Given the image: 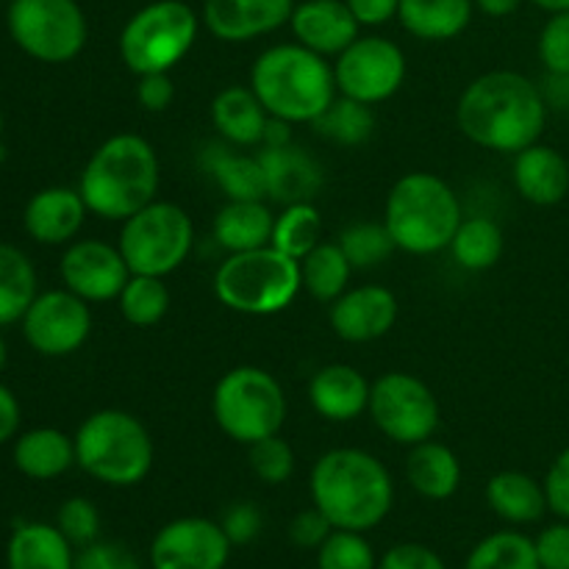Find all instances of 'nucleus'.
Segmentation results:
<instances>
[{"mask_svg": "<svg viewBox=\"0 0 569 569\" xmlns=\"http://www.w3.org/2000/svg\"><path fill=\"white\" fill-rule=\"evenodd\" d=\"M456 126L472 144L517 156L539 142L548 126V103L537 83L515 70L472 78L456 103Z\"/></svg>", "mask_w": 569, "mask_h": 569, "instance_id": "1", "label": "nucleus"}, {"mask_svg": "<svg viewBox=\"0 0 569 569\" xmlns=\"http://www.w3.org/2000/svg\"><path fill=\"white\" fill-rule=\"evenodd\" d=\"M311 506L333 528L367 533L381 526L395 503V481L378 456L359 448H333L311 467Z\"/></svg>", "mask_w": 569, "mask_h": 569, "instance_id": "2", "label": "nucleus"}, {"mask_svg": "<svg viewBox=\"0 0 569 569\" xmlns=\"http://www.w3.org/2000/svg\"><path fill=\"white\" fill-rule=\"evenodd\" d=\"M161 164L156 148L139 133H114L83 164L78 192L89 214L126 222L159 192Z\"/></svg>", "mask_w": 569, "mask_h": 569, "instance_id": "3", "label": "nucleus"}, {"mask_svg": "<svg viewBox=\"0 0 569 569\" xmlns=\"http://www.w3.org/2000/svg\"><path fill=\"white\" fill-rule=\"evenodd\" d=\"M250 89L267 114L289 126L315 122L339 94L333 64L298 42L272 44L250 67Z\"/></svg>", "mask_w": 569, "mask_h": 569, "instance_id": "4", "label": "nucleus"}, {"mask_svg": "<svg viewBox=\"0 0 569 569\" xmlns=\"http://www.w3.org/2000/svg\"><path fill=\"white\" fill-rule=\"evenodd\" d=\"M465 211L456 189L437 172H406L383 203V226L395 248L411 256H433L450 248Z\"/></svg>", "mask_w": 569, "mask_h": 569, "instance_id": "5", "label": "nucleus"}, {"mask_svg": "<svg viewBox=\"0 0 569 569\" xmlns=\"http://www.w3.org/2000/svg\"><path fill=\"white\" fill-rule=\"evenodd\" d=\"M72 439H76V465L106 487H137L153 470V437L131 411H94L78 426Z\"/></svg>", "mask_w": 569, "mask_h": 569, "instance_id": "6", "label": "nucleus"}, {"mask_svg": "<svg viewBox=\"0 0 569 569\" xmlns=\"http://www.w3.org/2000/svg\"><path fill=\"white\" fill-rule=\"evenodd\" d=\"M300 289V261L272 244L228 253L214 272L217 300L226 309L248 317H272L289 309Z\"/></svg>", "mask_w": 569, "mask_h": 569, "instance_id": "7", "label": "nucleus"}, {"mask_svg": "<svg viewBox=\"0 0 569 569\" xmlns=\"http://www.w3.org/2000/svg\"><path fill=\"white\" fill-rule=\"evenodd\" d=\"M211 415L231 442L248 448L259 439L281 433L287 422V395L278 378L264 367H233L217 381Z\"/></svg>", "mask_w": 569, "mask_h": 569, "instance_id": "8", "label": "nucleus"}, {"mask_svg": "<svg viewBox=\"0 0 569 569\" xmlns=\"http://www.w3.org/2000/svg\"><path fill=\"white\" fill-rule=\"evenodd\" d=\"M200 20L183 0H153L120 31V59L133 76L170 72L198 42Z\"/></svg>", "mask_w": 569, "mask_h": 569, "instance_id": "9", "label": "nucleus"}, {"mask_svg": "<svg viewBox=\"0 0 569 569\" xmlns=\"http://www.w3.org/2000/svg\"><path fill=\"white\" fill-rule=\"evenodd\" d=\"M194 244L192 217L170 200H153L120 228V253L131 276L167 278L189 259Z\"/></svg>", "mask_w": 569, "mask_h": 569, "instance_id": "10", "label": "nucleus"}, {"mask_svg": "<svg viewBox=\"0 0 569 569\" xmlns=\"http://www.w3.org/2000/svg\"><path fill=\"white\" fill-rule=\"evenodd\" d=\"M6 26L17 48L42 64H67L89 39L78 0H11Z\"/></svg>", "mask_w": 569, "mask_h": 569, "instance_id": "11", "label": "nucleus"}, {"mask_svg": "<svg viewBox=\"0 0 569 569\" xmlns=\"http://www.w3.org/2000/svg\"><path fill=\"white\" fill-rule=\"evenodd\" d=\"M367 415L389 442L403 445V448H415L426 439H433L442 422V409L431 387L411 372L398 370L383 372L372 381Z\"/></svg>", "mask_w": 569, "mask_h": 569, "instance_id": "12", "label": "nucleus"}, {"mask_svg": "<svg viewBox=\"0 0 569 569\" xmlns=\"http://www.w3.org/2000/svg\"><path fill=\"white\" fill-rule=\"evenodd\" d=\"M337 89L345 98L378 106L406 81V53L387 37H359L333 61Z\"/></svg>", "mask_w": 569, "mask_h": 569, "instance_id": "13", "label": "nucleus"}, {"mask_svg": "<svg viewBox=\"0 0 569 569\" xmlns=\"http://www.w3.org/2000/svg\"><path fill=\"white\" fill-rule=\"evenodd\" d=\"M20 322L26 342L48 359L72 356L83 348L92 333L89 303L72 295L70 289H50V292L37 295Z\"/></svg>", "mask_w": 569, "mask_h": 569, "instance_id": "14", "label": "nucleus"}, {"mask_svg": "<svg viewBox=\"0 0 569 569\" xmlns=\"http://www.w3.org/2000/svg\"><path fill=\"white\" fill-rule=\"evenodd\" d=\"M231 539L209 517H178L159 528L150 542L153 569H226Z\"/></svg>", "mask_w": 569, "mask_h": 569, "instance_id": "15", "label": "nucleus"}, {"mask_svg": "<svg viewBox=\"0 0 569 569\" xmlns=\"http://www.w3.org/2000/svg\"><path fill=\"white\" fill-rule=\"evenodd\" d=\"M59 272L64 289H70L87 303L117 300L131 278L120 248L103 242V239H78V242L67 244Z\"/></svg>", "mask_w": 569, "mask_h": 569, "instance_id": "16", "label": "nucleus"}, {"mask_svg": "<svg viewBox=\"0 0 569 569\" xmlns=\"http://www.w3.org/2000/svg\"><path fill=\"white\" fill-rule=\"evenodd\" d=\"M400 315L398 295L378 283H365L339 295L328 309L333 333L342 342L365 345L387 337Z\"/></svg>", "mask_w": 569, "mask_h": 569, "instance_id": "17", "label": "nucleus"}, {"mask_svg": "<svg viewBox=\"0 0 569 569\" xmlns=\"http://www.w3.org/2000/svg\"><path fill=\"white\" fill-rule=\"evenodd\" d=\"M295 0H203V26L220 42H253L287 26Z\"/></svg>", "mask_w": 569, "mask_h": 569, "instance_id": "18", "label": "nucleus"}, {"mask_svg": "<svg viewBox=\"0 0 569 569\" xmlns=\"http://www.w3.org/2000/svg\"><path fill=\"white\" fill-rule=\"evenodd\" d=\"M259 164L264 170L267 198L281 206L311 203L320 194L322 167L311 153H306L298 144H261L256 150Z\"/></svg>", "mask_w": 569, "mask_h": 569, "instance_id": "19", "label": "nucleus"}, {"mask_svg": "<svg viewBox=\"0 0 569 569\" xmlns=\"http://www.w3.org/2000/svg\"><path fill=\"white\" fill-rule=\"evenodd\" d=\"M295 42L320 56H339L359 39V22L345 0H303L289 17Z\"/></svg>", "mask_w": 569, "mask_h": 569, "instance_id": "20", "label": "nucleus"}, {"mask_svg": "<svg viewBox=\"0 0 569 569\" xmlns=\"http://www.w3.org/2000/svg\"><path fill=\"white\" fill-rule=\"evenodd\" d=\"M89 209L81 192L72 187L39 189L22 211L26 233L39 244H70L83 228Z\"/></svg>", "mask_w": 569, "mask_h": 569, "instance_id": "21", "label": "nucleus"}, {"mask_svg": "<svg viewBox=\"0 0 569 569\" xmlns=\"http://www.w3.org/2000/svg\"><path fill=\"white\" fill-rule=\"evenodd\" d=\"M370 387L353 365H326L311 376L309 403L322 420L353 422L370 406Z\"/></svg>", "mask_w": 569, "mask_h": 569, "instance_id": "22", "label": "nucleus"}, {"mask_svg": "<svg viewBox=\"0 0 569 569\" xmlns=\"http://www.w3.org/2000/svg\"><path fill=\"white\" fill-rule=\"evenodd\" d=\"M515 189L533 206H559L569 194V161L550 144H531L515 156Z\"/></svg>", "mask_w": 569, "mask_h": 569, "instance_id": "23", "label": "nucleus"}, {"mask_svg": "<svg viewBox=\"0 0 569 569\" xmlns=\"http://www.w3.org/2000/svg\"><path fill=\"white\" fill-rule=\"evenodd\" d=\"M270 114L250 87H226L211 100V126L233 148H261Z\"/></svg>", "mask_w": 569, "mask_h": 569, "instance_id": "24", "label": "nucleus"}, {"mask_svg": "<svg viewBox=\"0 0 569 569\" xmlns=\"http://www.w3.org/2000/svg\"><path fill=\"white\" fill-rule=\"evenodd\" d=\"M239 150L242 148H233L228 142H211L206 144L200 161L228 200H264L267 183L259 156L239 153Z\"/></svg>", "mask_w": 569, "mask_h": 569, "instance_id": "25", "label": "nucleus"}, {"mask_svg": "<svg viewBox=\"0 0 569 569\" xmlns=\"http://www.w3.org/2000/svg\"><path fill=\"white\" fill-rule=\"evenodd\" d=\"M487 503L509 526H531L550 511L545 483L520 470L495 472L487 483Z\"/></svg>", "mask_w": 569, "mask_h": 569, "instance_id": "26", "label": "nucleus"}, {"mask_svg": "<svg viewBox=\"0 0 569 569\" xmlns=\"http://www.w3.org/2000/svg\"><path fill=\"white\" fill-rule=\"evenodd\" d=\"M276 214L264 206V200H228L211 222L214 242L226 253H242L270 244Z\"/></svg>", "mask_w": 569, "mask_h": 569, "instance_id": "27", "label": "nucleus"}, {"mask_svg": "<svg viewBox=\"0 0 569 569\" xmlns=\"http://www.w3.org/2000/svg\"><path fill=\"white\" fill-rule=\"evenodd\" d=\"M406 478L420 498L448 500L461 487V461L448 445L426 439L409 450Z\"/></svg>", "mask_w": 569, "mask_h": 569, "instance_id": "28", "label": "nucleus"}, {"mask_svg": "<svg viewBox=\"0 0 569 569\" xmlns=\"http://www.w3.org/2000/svg\"><path fill=\"white\" fill-rule=\"evenodd\" d=\"M9 569H76V553L64 533L48 522H22L9 539Z\"/></svg>", "mask_w": 569, "mask_h": 569, "instance_id": "29", "label": "nucleus"}, {"mask_svg": "<svg viewBox=\"0 0 569 569\" xmlns=\"http://www.w3.org/2000/svg\"><path fill=\"white\" fill-rule=\"evenodd\" d=\"M17 470L33 481H53L76 465V439L59 428H33L14 442Z\"/></svg>", "mask_w": 569, "mask_h": 569, "instance_id": "30", "label": "nucleus"}, {"mask_svg": "<svg viewBox=\"0 0 569 569\" xmlns=\"http://www.w3.org/2000/svg\"><path fill=\"white\" fill-rule=\"evenodd\" d=\"M472 9V0H400L398 20L422 42H450L467 31Z\"/></svg>", "mask_w": 569, "mask_h": 569, "instance_id": "31", "label": "nucleus"}, {"mask_svg": "<svg viewBox=\"0 0 569 569\" xmlns=\"http://www.w3.org/2000/svg\"><path fill=\"white\" fill-rule=\"evenodd\" d=\"M448 250L453 253V261L461 270L487 272L503 259V228H500L492 217H465Z\"/></svg>", "mask_w": 569, "mask_h": 569, "instance_id": "32", "label": "nucleus"}, {"mask_svg": "<svg viewBox=\"0 0 569 569\" xmlns=\"http://www.w3.org/2000/svg\"><path fill=\"white\" fill-rule=\"evenodd\" d=\"M37 270L14 244L0 242V328L20 322L37 298Z\"/></svg>", "mask_w": 569, "mask_h": 569, "instance_id": "33", "label": "nucleus"}, {"mask_svg": "<svg viewBox=\"0 0 569 569\" xmlns=\"http://www.w3.org/2000/svg\"><path fill=\"white\" fill-rule=\"evenodd\" d=\"M303 289L320 303H333L350 289L353 264L342 253L339 242H320L306 259H300Z\"/></svg>", "mask_w": 569, "mask_h": 569, "instance_id": "34", "label": "nucleus"}, {"mask_svg": "<svg viewBox=\"0 0 569 569\" xmlns=\"http://www.w3.org/2000/svg\"><path fill=\"white\" fill-rule=\"evenodd\" d=\"M311 126L320 137L345 144V148H356V144H365L376 133V111H372V106L361 103V100L337 94L333 103Z\"/></svg>", "mask_w": 569, "mask_h": 569, "instance_id": "35", "label": "nucleus"}, {"mask_svg": "<svg viewBox=\"0 0 569 569\" xmlns=\"http://www.w3.org/2000/svg\"><path fill=\"white\" fill-rule=\"evenodd\" d=\"M465 569H542V565L531 537L520 531H498L470 550Z\"/></svg>", "mask_w": 569, "mask_h": 569, "instance_id": "36", "label": "nucleus"}, {"mask_svg": "<svg viewBox=\"0 0 569 569\" xmlns=\"http://www.w3.org/2000/svg\"><path fill=\"white\" fill-rule=\"evenodd\" d=\"M322 242V217L315 203L283 206L272 226L270 244L292 259H306Z\"/></svg>", "mask_w": 569, "mask_h": 569, "instance_id": "37", "label": "nucleus"}, {"mask_svg": "<svg viewBox=\"0 0 569 569\" xmlns=\"http://www.w3.org/2000/svg\"><path fill=\"white\" fill-rule=\"evenodd\" d=\"M117 303H120L122 320L137 328H153L170 311L172 295L167 289L164 278L131 276L122 287Z\"/></svg>", "mask_w": 569, "mask_h": 569, "instance_id": "38", "label": "nucleus"}, {"mask_svg": "<svg viewBox=\"0 0 569 569\" xmlns=\"http://www.w3.org/2000/svg\"><path fill=\"white\" fill-rule=\"evenodd\" d=\"M339 248L348 256L353 270H370V267L383 264L398 250L383 222H353L339 237Z\"/></svg>", "mask_w": 569, "mask_h": 569, "instance_id": "39", "label": "nucleus"}, {"mask_svg": "<svg viewBox=\"0 0 569 569\" xmlns=\"http://www.w3.org/2000/svg\"><path fill=\"white\" fill-rule=\"evenodd\" d=\"M317 569H378V556L365 533L333 528L317 550Z\"/></svg>", "mask_w": 569, "mask_h": 569, "instance_id": "40", "label": "nucleus"}, {"mask_svg": "<svg viewBox=\"0 0 569 569\" xmlns=\"http://www.w3.org/2000/svg\"><path fill=\"white\" fill-rule=\"evenodd\" d=\"M248 461L253 476L267 487L287 483L295 472V450L281 433L248 445Z\"/></svg>", "mask_w": 569, "mask_h": 569, "instance_id": "41", "label": "nucleus"}, {"mask_svg": "<svg viewBox=\"0 0 569 569\" xmlns=\"http://www.w3.org/2000/svg\"><path fill=\"white\" fill-rule=\"evenodd\" d=\"M56 528L70 539L72 548H87V545L98 542L100 537V511L92 500L87 498H70L61 503L59 515H56Z\"/></svg>", "mask_w": 569, "mask_h": 569, "instance_id": "42", "label": "nucleus"}, {"mask_svg": "<svg viewBox=\"0 0 569 569\" xmlns=\"http://www.w3.org/2000/svg\"><path fill=\"white\" fill-rule=\"evenodd\" d=\"M537 50L545 70L556 72V76H569V11L550 14L539 33Z\"/></svg>", "mask_w": 569, "mask_h": 569, "instance_id": "43", "label": "nucleus"}, {"mask_svg": "<svg viewBox=\"0 0 569 569\" xmlns=\"http://www.w3.org/2000/svg\"><path fill=\"white\" fill-rule=\"evenodd\" d=\"M378 569H448V565L428 545L400 542L378 559Z\"/></svg>", "mask_w": 569, "mask_h": 569, "instance_id": "44", "label": "nucleus"}, {"mask_svg": "<svg viewBox=\"0 0 569 569\" xmlns=\"http://www.w3.org/2000/svg\"><path fill=\"white\" fill-rule=\"evenodd\" d=\"M76 569H142L137 556L117 542H92L78 550Z\"/></svg>", "mask_w": 569, "mask_h": 569, "instance_id": "45", "label": "nucleus"}, {"mask_svg": "<svg viewBox=\"0 0 569 569\" xmlns=\"http://www.w3.org/2000/svg\"><path fill=\"white\" fill-rule=\"evenodd\" d=\"M333 526L317 506L298 511L289 522V539L300 550H320V545L331 537Z\"/></svg>", "mask_w": 569, "mask_h": 569, "instance_id": "46", "label": "nucleus"}, {"mask_svg": "<svg viewBox=\"0 0 569 569\" xmlns=\"http://www.w3.org/2000/svg\"><path fill=\"white\" fill-rule=\"evenodd\" d=\"M220 526L222 531H226V537L231 539L233 548H237V545H250L259 537L261 528H264V517H261L259 506L244 500V503H233L231 509L222 515Z\"/></svg>", "mask_w": 569, "mask_h": 569, "instance_id": "47", "label": "nucleus"}, {"mask_svg": "<svg viewBox=\"0 0 569 569\" xmlns=\"http://www.w3.org/2000/svg\"><path fill=\"white\" fill-rule=\"evenodd\" d=\"M537 559L542 569H569V520H559L545 528L537 539Z\"/></svg>", "mask_w": 569, "mask_h": 569, "instance_id": "48", "label": "nucleus"}, {"mask_svg": "<svg viewBox=\"0 0 569 569\" xmlns=\"http://www.w3.org/2000/svg\"><path fill=\"white\" fill-rule=\"evenodd\" d=\"M542 483L548 495V509L559 520H569V445L556 456Z\"/></svg>", "mask_w": 569, "mask_h": 569, "instance_id": "49", "label": "nucleus"}, {"mask_svg": "<svg viewBox=\"0 0 569 569\" xmlns=\"http://www.w3.org/2000/svg\"><path fill=\"white\" fill-rule=\"evenodd\" d=\"M137 100L144 111H167L176 100V83H172L170 72H150V76H139L137 83Z\"/></svg>", "mask_w": 569, "mask_h": 569, "instance_id": "50", "label": "nucleus"}, {"mask_svg": "<svg viewBox=\"0 0 569 569\" xmlns=\"http://www.w3.org/2000/svg\"><path fill=\"white\" fill-rule=\"evenodd\" d=\"M359 26H387L398 17L400 0H345Z\"/></svg>", "mask_w": 569, "mask_h": 569, "instance_id": "51", "label": "nucleus"}, {"mask_svg": "<svg viewBox=\"0 0 569 569\" xmlns=\"http://www.w3.org/2000/svg\"><path fill=\"white\" fill-rule=\"evenodd\" d=\"M20 420H22V411H20V403H17L14 392L0 383V445H6L9 439L17 437V431H20Z\"/></svg>", "mask_w": 569, "mask_h": 569, "instance_id": "52", "label": "nucleus"}, {"mask_svg": "<svg viewBox=\"0 0 569 569\" xmlns=\"http://www.w3.org/2000/svg\"><path fill=\"white\" fill-rule=\"evenodd\" d=\"M539 89H542L548 109H569V76H556V72H548V78H545V87H539Z\"/></svg>", "mask_w": 569, "mask_h": 569, "instance_id": "53", "label": "nucleus"}, {"mask_svg": "<svg viewBox=\"0 0 569 569\" xmlns=\"http://www.w3.org/2000/svg\"><path fill=\"white\" fill-rule=\"evenodd\" d=\"M487 17H509L520 9L522 0H472Z\"/></svg>", "mask_w": 569, "mask_h": 569, "instance_id": "54", "label": "nucleus"}, {"mask_svg": "<svg viewBox=\"0 0 569 569\" xmlns=\"http://www.w3.org/2000/svg\"><path fill=\"white\" fill-rule=\"evenodd\" d=\"M292 142V131H289L287 120H278V117H270L264 131V142L261 144H287Z\"/></svg>", "mask_w": 569, "mask_h": 569, "instance_id": "55", "label": "nucleus"}, {"mask_svg": "<svg viewBox=\"0 0 569 569\" xmlns=\"http://www.w3.org/2000/svg\"><path fill=\"white\" fill-rule=\"evenodd\" d=\"M533 6H539L548 14H561V11H569V0H531Z\"/></svg>", "mask_w": 569, "mask_h": 569, "instance_id": "56", "label": "nucleus"}, {"mask_svg": "<svg viewBox=\"0 0 569 569\" xmlns=\"http://www.w3.org/2000/svg\"><path fill=\"white\" fill-rule=\"evenodd\" d=\"M6 361H9V350H6V339L0 337V372H3Z\"/></svg>", "mask_w": 569, "mask_h": 569, "instance_id": "57", "label": "nucleus"}, {"mask_svg": "<svg viewBox=\"0 0 569 569\" xmlns=\"http://www.w3.org/2000/svg\"><path fill=\"white\" fill-rule=\"evenodd\" d=\"M0 144H3V111H0Z\"/></svg>", "mask_w": 569, "mask_h": 569, "instance_id": "58", "label": "nucleus"}]
</instances>
